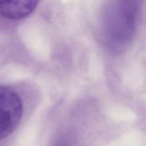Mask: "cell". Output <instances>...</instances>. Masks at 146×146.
Wrapping results in <instances>:
<instances>
[{
	"label": "cell",
	"mask_w": 146,
	"mask_h": 146,
	"mask_svg": "<svg viewBox=\"0 0 146 146\" xmlns=\"http://www.w3.org/2000/svg\"><path fill=\"white\" fill-rule=\"evenodd\" d=\"M23 115V102L18 93L0 85V141L16 130Z\"/></svg>",
	"instance_id": "7a4b0ae2"
},
{
	"label": "cell",
	"mask_w": 146,
	"mask_h": 146,
	"mask_svg": "<svg viewBox=\"0 0 146 146\" xmlns=\"http://www.w3.org/2000/svg\"><path fill=\"white\" fill-rule=\"evenodd\" d=\"M140 5L138 1H112L103 17V29L107 44L114 49L126 46L135 34Z\"/></svg>",
	"instance_id": "6da1fadb"
},
{
	"label": "cell",
	"mask_w": 146,
	"mask_h": 146,
	"mask_svg": "<svg viewBox=\"0 0 146 146\" xmlns=\"http://www.w3.org/2000/svg\"><path fill=\"white\" fill-rule=\"evenodd\" d=\"M37 1H0V17L19 20L29 16L36 8Z\"/></svg>",
	"instance_id": "3957f363"
}]
</instances>
